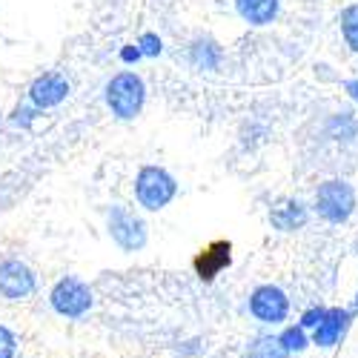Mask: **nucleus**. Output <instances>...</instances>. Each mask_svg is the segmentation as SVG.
Instances as JSON below:
<instances>
[{
  "label": "nucleus",
  "mask_w": 358,
  "mask_h": 358,
  "mask_svg": "<svg viewBox=\"0 0 358 358\" xmlns=\"http://www.w3.org/2000/svg\"><path fill=\"white\" fill-rule=\"evenodd\" d=\"M38 106L35 103H20V106H15V112H12V117L9 121L15 124V127H20V129H29L35 124V117H38Z\"/></svg>",
  "instance_id": "a211bd4d"
},
{
  "label": "nucleus",
  "mask_w": 358,
  "mask_h": 358,
  "mask_svg": "<svg viewBox=\"0 0 358 358\" xmlns=\"http://www.w3.org/2000/svg\"><path fill=\"white\" fill-rule=\"evenodd\" d=\"M344 92H347L350 101L358 103V78H347V80H344Z\"/></svg>",
  "instance_id": "5701e85b"
},
{
  "label": "nucleus",
  "mask_w": 358,
  "mask_h": 358,
  "mask_svg": "<svg viewBox=\"0 0 358 358\" xmlns=\"http://www.w3.org/2000/svg\"><path fill=\"white\" fill-rule=\"evenodd\" d=\"M138 46H141L143 57H158V55L164 52V41H161L155 32H143V35L138 38Z\"/></svg>",
  "instance_id": "6ab92c4d"
},
{
  "label": "nucleus",
  "mask_w": 358,
  "mask_h": 358,
  "mask_svg": "<svg viewBox=\"0 0 358 358\" xmlns=\"http://www.w3.org/2000/svg\"><path fill=\"white\" fill-rule=\"evenodd\" d=\"M106 229H109V238L124 252H141L146 247V241H149V232H146L143 218L138 213H132L127 203H112L109 206Z\"/></svg>",
  "instance_id": "20e7f679"
},
{
  "label": "nucleus",
  "mask_w": 358,
  "mask_h": 358,
  "mask_svg": "<svg viewBox=\"0 0 358 358\" xmlns=\"http://www.w3.org/2000/svg\"><path fill=\"white\" fill-rule=\"evenodd\" d=\"M221 46L218 41H213L210 35H198L192 43H189V64L195 69H203V72H215L221 66Z\"/></svg>",
  "instance_id": "ddd939ff"
},
{
  "label": "nucleus",
  "mask_w": 358,
  "mask_h": 358,
  "mask_svg": "<svg viewBox=\"0 0 358 358\" xmlns=\"http://www.w3.org/2000/svg\"><path fill=\"white\" fill-rule=\"evenodd\" d=\"M250 313L261 324H284L289 315V295L275 284H261L250 292Z\"/></svg>",
  "instance_id": "423d86ee"
},
{
  "label": "nucleus",
  "mask_w": 358,
  "mask_h": 358,
  "mask_svg": "<svg viewBox=\"0 0 358 358\" xmlns=\"http://www.w3.org/2000/svg\"><path fill=\"white\" fill-rule=\"evenodd\" d=\"M103 98L109 112L117 117V121H132V117L141 115L143 103H146V83L141 75L135 72H117L109 78L106 89H103Z\"/></svg>",
  "instance_id": "f03ea898"
},
{
  "label": "nucleus",
  "mask_w": 358,
  "mask_h": 358,
  "mask_svg": "<svg viewBox=\"0 0 358 358\" xmlns=\"http://www.w3.org/2000/svg\"><path fill=\"white\" fill-rule=\"evenodd\" d=\"M232 264V244L229 241H213L198 258H195V273L201 281H213Z\"/></svg>",
  "instance_id": "9b49d317"
},
{
  "label": "nucleus",
  "mask_w": 358,
  "mask_h": 358,
  "mask_svg": "<svg viewBox=\"0 0 358 358\" xmlns=\"http://www.w3.org/2000/svg\"><path fill=\"white\" fill-rule=\"evenodd\" d=\"M327 135L338 143H352L358 138V115L350 109H341L327 117Z\"/></svg>",
  "instance_id": "4468645a"
},
{
  "label": "nucleus",
  "mask_w": 358,
  "mask_h": 358,
  "mask_svg": "<svg viewBox=\"0 0 358 358\" xmlns=\"http://www.w3.org/2000/svg\"><path fill=\"white\" fill-rule=\"evenodd\" d=\"M35 287H38V278L29 264L15 261V258L0 264V295L6 301H23V298L35 292Z\"/></svg>",
  "instance_id": "0eeeda50"
},
{
  "label": "nucleus",
  "mask_w": 358,
  "mask_h": 358,
  "mask_svg": "<svg viewBox=\"0 0 358 358\" xmlns=\"http://www.w3.org/2000/svg\"><path fill=\"white\" fill-rule=\"evenodd\" d=\"M247 358H289V350L278 336H258L250 341Z\"/></svg>",
  "instance_id": "dca6fc26"
},
{
  "label": "nucleus",
  "mask_w": 358,
  "mask_h": 358,
  "mask_svg": "<svg viewBox=\"0 0 358 358\" xmlns=\"http://www.w3.org/2000/svg\"><path fill=\"white\" fill-rule=\"evenodd\" d=\"M358 206V195L347 178H327L315 187L313 210L327 224H347Z\"/></svg>",
  "instance_id": "f257e3e1"
},
{
  "label": "nucleus",
  "mask_w": 358,
  "mask_h": 358,
  "mask_svg": "<svg viewBox=\"0 0 358 358\" xmlns=\"http://www.w3.org/2000/svg\"><path fill=\"white\" fill-rule=\"evenodd\" d=\"M15 352H17V338H15V333L9 330V327L0 324V358H15Z\"/></svg>",
  "instance_id": "aec40b11"
},
{
  "label": "nucleus",
  "mask_w": 358,
  "mask_h": 358,
  "mask_svg": "<svg viewBox=\"0 0 358 358\" xmlns=\"http://www.w3.org/2000/svg\"><path fill=\"white\" fill-rule=\"evenodd\" d=\"M235 12L250 26H270L281 12V0H235Z\"/></svg>",
  "instance_id": "f8f14e48"
},
{
  "label": "nucleus",
  "mask_w": 358,
  "mask_h": 358,
  "mask_svg": "<svg viewBox=\"0 0 358 358\" xmlns=\"http://www.w3.org/2000/svg\"><path fill=\"white\" fill-rule=\"evenodd\" d=\"M310 221V206L301 198H278L270 206V224L278 232H295L304 229Z\"/></svg>",
  "instance_id": "1a4fd4ad"
},
{
  "label": "nucleus",
  "mask_w": 358,
  "mask_h": 358,
  "mask_svg": "<svg viewBox=\"0 0 358 358\" xmlns=\"http://www.w3.org/2000/svg\"><path fill=\"white\" fill-rule=\"evenodd\" d=\"M175 195H178V181L172 178V172H166L164 166H155V164H146L138 169L135 201L146 213H161L164 206L172 203Z\"/></svg>",
  "instance_id": "7ed1b4c3"
},
{
  "label": "nucleus",
  "mask_w": 358,
  "mask_h": 358,
  "mask_svg": "<svg viewBox=\"0 0 358 358\" xmlns=\"http://www.w3.org/2000/svg\"><path fill=\"white\" fill-rule=\"evenodd\" d=\"M141 57H143V52H141L138 43H129V46L121 49V61H124V64H138Z\"/></svg>",
  "instance_id": "4be33fe9"
},
{
  "label": "nucleus",
  "mask_w": 358,
  "mask_h": 358,
  "mask_svg": "<svg viewBox=\"0 0 358 358\" xmlns=\"http://www.w3.org/2000/svg\"><path fill=\"white\" fill-rule=\"evenodd\" d=\"M49 304L57 315H64V318H83L89 310H92L95 295H92V289H89L86 281H80L75 275H66L52 287Z\"/></svg>",
  "instance_id": "39448f33"
},
{
  "label": "nucleus",
  "mask_w": 358,
  "mask_h": 358,
  "mask_svg": "<svg viewBox=\"0 0 358 358\" xmlns=\"http://www.w3.org/2000/svg\"><path fill=\"white\" fill-rule=\"evenodd\" d=\"M66 98H69V80L57 72H43L29 86V103H35L41 112L61 106Z\"/></svg>",
  "instance_id": "6e6552de"
},
{
  "label": "nucleus",
  "mask_w": 358,
  "mask_h": 358,
  "mask_svg": "<svg viewBox=\"0 0 358 358\" xmlns=\"http://www.w3.org/2000/svg\"><path fill=\"white\" fill-rule=\"evenodd\" d=\"M281 341H284V347L289 350V352H304L313 341H310V336H307V327H301V324H292V327H284V333L278 336Z\"/></svg>",
  "instance_id": "f3484780"
},
{
  "label": "nucleus",
  "mask_w": 358,
  "mask_h": 358,
  "mask_svg": "<svg viewBox=\"0 0 358 358\" xmlns=\"http://www.w3.org/2000/svg\"><path fill=\"white\" fill-rule=\"evenodd\" d=\"M324 315H327V307H310L301 315V327H307V330H315V327L324 321Z\"/></svg>",
  "instance_id": "412c9836"
},
{
  "label": "nucleus",
  "mask_w": 358,
  "mask_h": 358,
  "mask_svg": "<svg viewBox=\"0 0 358 358\" xmlns=\"http://www.w3.org/2000/svg\"><path fill=\"white\" fill-rule=\"evenodd\" d=\"M338 29H341V41L344 46L358 55V0H352V3H347L338 15Z\"/></svg>",
  "instance_id": "2eb2a0df"
},
{
  "label": "nucleus",
  "mask_w": 358,
  "mask_h": 358,
  "mask_svg": "<svg viewBox=\"0 0 358 358\" xmlns=\"http://www.w3.org/2000/svg\"><path fill=\"white\" fill-rule=\"evenodd\" d=\"M350 321H352V313H350V310H344V307H330V310H327V315H324V321L313 330V344H318V347H324V350L336 347V344L344 338V333L350 330Z\"/></svg>",
  "instance_id": "9d476101"
},
{
  "label": "nucleus",
  "mask_w": 358,
  "mask_h": 358,
  "mask_svg": "<svg viewBox=\"0 0 358 358\" xmlns=\"http://www.w3.org/2000/svg\"><path fill=\"white\" fill-rule=\"evenodd\" d=\"M355 310H358V292H355Z\"/></svg>",
  "instance_id": "b1692460"
}]
</instances>
